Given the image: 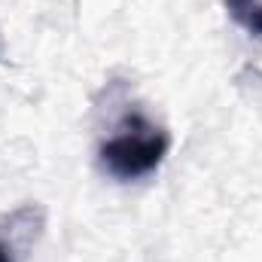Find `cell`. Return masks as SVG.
<instances>
[{"mask_svg": "<svg viewBox=\"0 0 262 262\" xmlns=\"http://www.w3.org/2000/svg\"><path fill=\"white\" fill-rule=\"evenodd\" d=\"M0 262H15V259H12V250H9L3 241H0Z\"/></svg>", "mask_w": 262, "mask_h": 262, "instance_id": "obj_3", "label": "cell"}, {"mask_svg": "<svg viewBox=\"0 0 262 262\" xmlns=\"http://www.w3.org/2000/svg\"><path fill=\"white\" fill-rule=\"evenodd\" d=\"M168 149H171V134L140 110H134L119 122L116 134L101 143L98 162L110 177L128 183L159 171Z\"/></svg>", "mask_w": 262, "mask_h": 262, "instance_id": "obj_1", "label": "cell"}, {"mask_svg": "<svg viewBox=\"0 0 262 262\" xmlns=\"http://www.w3.org/2000/svg\"><path fill=\"white\" fill-rule=\"evenodd\" d=\"M226 12L241 31L262 40V0H226Z\"/></svg>", "mask_w": 262, "mask_h": 262, "instance_id": "obj_2", "label": "cell"}]
</instances>
